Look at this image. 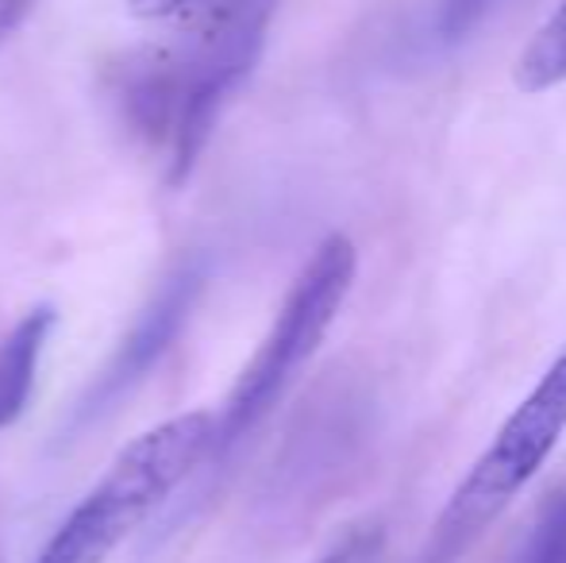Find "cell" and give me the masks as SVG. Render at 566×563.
<instances>
[{"label": "cell", "mask_w": 566, "mask_h": 563, "mask_svg": "<svg viewBox=\"0 0 566 563\" xmlns=\"http://www.w3.org/2000/svg\"><path fill=\"white\" fill-rule=\"evenodd\" d=\"M186 4L189 0H127V8L143 20H166V15H178Z\"/></svg>", "instance_id": "cell-12"}, {"label": "cell", "mask_w": 566, "mask_h": 563, "mask_svg": "<svg viewBox=\"0 0 566 563\" xmlns=\"http://www.w3.org/2000/svg\"><path fill=\"white\" fill-rule=\"evenodd\" d=\"M277 0H189L166 43H147L113 66V101L127 132L163 150L170 181L193 174L212 128L259 66Z\"/></svg>", "instance_id": "cell-1"}, {"label": "cell", "mask_w": 566, "mask_h": 563, "mask_svg": "<svg viewBox=\"0 0 566 563\" xmlns=\"http://www.w3.org/2000/svg\"><path fill=\"white\" fill-rule=\"evenodd\" d=\"M54 321H59L54 309L39 305L0 340V428H8L28 409V398L35 390L39 359L46 352Z\"/></svg>", "instance_id": "cell-6"}, {"label": "cell", "mask_w": 566, "mask_h": 563, "mask_svg": "<svg viewBox=\"0 0 566 563\" xmlns=\"http://www.w3.org/2000/svg\"><path fill=\"white\" fill-rule=\"evenodd\" d=\"M374 549H378V533H366L363 529V533H350L347 541H339L321 563H366L374 556Z\"/></svg>", "instance_id": "cell-10"}, {"label": "cell", "mask_w": 566, "mask_h": 563, "mask_svg": "<svg viewBox=\"0 0 566 563\" xmlns=\"http://www.w3.org/2000/svg\"><path fill=\"white\" fill-rule=\"evenodd\" d=\"M355 271L358 256L347 236H328L313 251V259L301 267L282 309H277L274 324H270L266 340L251 355L239 383L231 386L224 409L217 414V432H212V451L205 467L224 463L231 451L266 421L270 409L285 398L293 378L308 367L316 347L324 344L328 329L336 324L343 301H347L350 285H355Z\"/></svg>", "instance_id": "cell-3"}, {"label": "cell", "mask_w": 566, "mask_h": 563, "mask_svg": "<svg viewBox=\"0 0 566 563\" xmlns=\"http://www.w3.org/2000/svg\"><path fill=\"white\" fill-rule=\"evenodd\" d=\"M566 432V352L544 371L528 398L505 417L490 448L478 456L467 479L454 487L443 513L436 518L432 541L420 563H454L516 494L544 471Z\"/></svg>", "instance_id": "cell-4"}, {"label": "cell", "mask_w": 566, "mask_h": 563, "mask_svg": "<svg viewBox=\"0 0 566 563\" xmlns=\"http://www.w3.org/2000/svg\"><path fill=\"white\" fill-rule=\"evenodd\" d=\"M493 0H440V35L454 43L462 39L467 31L478 28L485 12H490Z\"/></svg>", "instance_id": "cell-9"}, {"label": "cell", "mask_w": 566, "mask_h": 563, "mask_svg": "<svg viewBox=\"0 0 566 563\" xmlns=\"http://www.w3.org/2000/svg\"><path fill=\"white\" fill-rule=\"evenodd\" d=\"M205 271L201 259H186L178 263L170 274L163 279L150 301L139 309L135 316L132 332L119 340V347L113 352V359L101 367V375L90 383V390L82 394V402L74 406L66 421V432L70 436H82L85 428H93L97 421H105L108 414H116L119 402L132 398V390L143 383V378L155 371V363L170 352V344L181 336L186 321L193 316L197 309V298L205 290Z\"/></svg>", "instance_id": "cell-5"}, {"label": "cell", "mask_w": 566, "mask_h": 563, "mask_svg": "<svg viewBox=\"0 0 566 563\" xmlns=\"http://www.w3.org/2000/svg\"><path fill=\"white\" fill-rule=\"evenodd\" d=\"M212 414H181L135 436L105 479L66 513L35 563H105L181 482L209 463Z\"/></svg>", "instance_id": "cell-2"}, {"label": "cell", "mask_w": 566, "mask_h": 563, "mask_svg": "<svg viewBox=\"0 0 566 563\" xmlns=\"http://www.w3.org/2000/svg\"><path fill=\"white\" fill-rule=\"evenodd\" d=\"M521 563H566V490L552 494V502L539 510V525L528 536Z\"/></svg>", "instance_id": "cell-8"}, {"label": "cell", "mask_w": 566, "mask_h": 563, "mask_svg": "<svg viewBox=\"0 0 566 563\" xmlns=\"http://www.w3.org/2000/svg\"><path fill=\"white\" fill-rule=\"evenodd\" d=\"M513 77L521 93H547L566 82V0H559L552 20L524 46V54L516 59Z\"/></svg>", "instance_id": "cell-7"}, {"label": "cell", "mask_w": 566, "mask_h": 563, "mask_svg": "<svg viewBox=\"0 0 566 563\" xmlns=\"http://www.w3.org/2000/svg\"><path fill=\"white\" fill-rule=\"evenodd\" d=\"M39 0H0V51H4L8 39L20 31V23L35 12Z\"/></svg>", "instance_id": "cell-11"}]
</instances>
